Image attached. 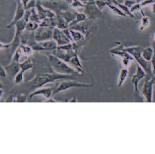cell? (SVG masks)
Instances as JSON below:
<instances>
[{
  "mask_svg": "<svg viewBox=\"0 0 155 154\" xmlns=\"http://www.w3.org/2000/svg\"><path fill=\"white\" fill-rule=\"evenodd\" d=\"M146 73L144 69L138 64L137 66L136 73L132 77L131 82L134 86V91L135 93L139 92V83L146 77Z\"/></svg>",
  "mask_w": 155,
  "mask_h": 154,
  "instance_id": "cell-11",
  "label": "cell"
},
{
  "mask_svg": "<svg viewBox=\"0 0 155 154\" xmlns=\"http://www.w3.org/2000/svg\"><path fill=\"white\" fill-rule=\"evenodd\" d=\"M38 43V42H37ZM41 46L45 49V51L46 50H54L58 47V44L54 40H47L45 41L38 42Z\"/></svg>",
  "mask_w": 155,
  "mask_h": 154,
  "instance_id": "cell-17",
  "label": "cell"
},
{
  "mask_svg": "<svg viewBox=\"0 0 155 154\" xmlns=\"http://www.w3.org/2000/svg\"><path fill=\"white\" fill-rule=\"evenodd\" d=\"M129 9H130V11H131V13H134L137 12V11H141L142 7H141V5H140V3H136L135 4L133 5Z\"/></svg>",
  "mask_w": 155,
  "mask_h": 154,
  "instance_id": "cell-32",
  "label": "cell"
},
{
  "mask_svg": "<svg viewBox=\"0 0 155 154\" xmlns=\"http://www.w3.org/2000/svg\"><path fill=\"white\" fill-rule=\"evenodd\" d=\"M131 61H132L131 59H129L127 58H122V64H123V66H124V68H127V67L130 64V62Z\"/></svg>",
  "mask_w": 155,
  "mask_h": 154,
  "instance_id": "cell-38",
  "label": "cell"
},
{
  "mask_svg": "<svg viewBox=\"0 0 155 154\" xmlns=\"http://www.w3.org/2000/svg\"><path fill=\"white\" fill-rule=\"evenodd\" d=\"M143 48L140 46H135L127 48L125 47V50L132 56L137 62V64L144 69L146 74L150 75L151 73H153L152 65H151L150 62L147 61L142 56Z\"/></svg>",
  "mask_w": 155,
  "mask_h": 154,
  "instance_id": "cell-3",
  "label": "cell"
},
{
  "mask_svg": "<svg viewBox=\"0 0 155 154\" xmlns=\"http://www.w3.org/2000/svg\"><path fill=\"white\" fill-rule=\"evenodd\" d=\"M87 19V17L85 13H77L75 19L68 24V28L75 25V24H76L78 23L84 21H86Z\"/></svg>",
  "mask_w": 155,
  "mask_h": 154,
  "instance_id": "cell-24",
  "label": "cell"
},
{
  "mask_svg": "<svg viewBox=\"0 0 155 154\" xmlns=\"http://www.w3.org/2000/svg\"><path fill=\"white\" fill-rule=\"evenodd\" d=\"M105 1H106V0H105Z\"/></svg>",
  "mask_w": 155,
  "mask_h": 154,
  "instance_id": "cell-51",
  "label": "cell"
},
{
  "mask_svg": "<svg viewBox=\"0 0 155 154\" xmlns=\"http://www.w3.org/2000/svg\"><path fill=\"white\" fill-rule=\"evenodd\" d=\"M70 103H72V102L76 103V102H77V99H76V97H72V99L70 101Z\"/></svg>",
  "mask_w": 155,
  "mask_h": 154,
  "instance_id": "cell-44",
  "label": "cell"
},
{
  "mask_svg": "<svg viewBox=\"0 0 155 154\" xmlns=\"http://www.w3.org/2000/svg\"><path fill=\"white\" fill-rule=\"evenodd\" d=\"M43 8L54 11L56 15L63 11L70 10V5L68 2L64 0H45L41 2Z\"/></svg>",
  "mask_w": 155,
  "mask_h": 154,
  "instance_id": "cell-4",
  "label": "cell"
},
{
  "mask_svg": "<svg viewBox=\"0 0 155 154\" xmlns=\"http://www.w3.org/2000/svg\"><path fill=\"white\" fill-rule=\"evenodd\" d=\"M19 64L20 63L19 62H16L12 60L11 63L9 65L4 66L7 72V75L9 76V78L14 79L17 73L20 71Z\"/></svg>",
  "mask_w": 155,
  "mask_h": 154,
  "instance_id": "cell-14",
  "label": "cell"
},
{
  "mask_svg": "<svg viewBox=\"0 0 155 154\" xmlns=\"http://www.w3.org/2000/svg\"><path fill=\"white\" fill-rule=\"evenodd\" d=\"M54 27H38L34 30V39L36 42H42L47 40H51L53 36V31Z\"/></svg>",
  "mask_w": 155,
  "mask_h": 154,
  "instance_id": "cell-7",
  "label": "cell"
},
{
  "mask_svg": "<svg viewBox=\"0 0 155 154\" xmlns=\"http://www.w3.org/2000/svg\"><path fill=\"white\" fill-rule=\"evenodd\" d=\"M76 13L77 12H74V11H70V10H66V11H61V13L57 14V15H60L61 16H62L63 17V19L66 21V22L69 24L70 23L75 19Z\"/></svg>",
  "mask_w": 155,
  "mask_h": 154,
  "instance_id": "cell-18",
  "label": "cell"
},
{
  "mask_svg": "<svg viewBox=\"0 0 155 154\" xmlns=\"http://www.w3.org/2000/svg\"><path fill=\"white\" fill-rule=\"evenodd\" d=\"M69 63L74 66H75L77 68V69L82 73V69H80V68L82 67V62H81L80 59L78 57V55L76 54L74 56H73L71 59H70Z\"/></svg>",
  "mask_w": 155,
  "mask_h": 154,
  "instance_id": "cell-25",
  "label": "cell"
},
{
  "mask_svg": "<svg viewBox=\"0 0 155 154\" xmlns=\"http://www.w3.org/2000/svg\"><path fill=\"white\" fill-rule=\"evenodd\" d=\"M154 78L152 77L150 79H147L144 82L140 92L143 94L147 103H153V87L154 85Z\"/></svg>",
  "mask_w": 155,
  "mask_h": 154,
  "instance_id": "cell-9",
  "label": "cell"
},
{
  "mask_svg": "<svg viewBox=\"0 0 155 154\" xmlns=\"http://www.w3.org/2000/svg\"><path fill=\"white\" fill-rule=\"evenodd\" d=\"M87 20L78 23L72 27H69V29L79 30L81 33H82L84 35L86 36V34L87 33V32H88V30L91 26V21H92V20H90V19H89V21H87Z\"/></svg>",
  "mask_w": 155,
  "mask_h": 154,
  "instance_id": "cell-16",
  "label": "cell"
},
{
  "mask_svg": "<svg viewBox=\"0 0 155 154\" xmlns=\"http://www.w3.org/2000/svg\"><path fill=\"white\" fill-rule=\"evenodd\" d=\"M153 6H152V11L154 14L155 13V3H153Z\"/></svg>",
  "mask_w": 155,
  "mask_h": 154,
  "instance_id": "cell-45",
  "label": "cell"
},
{
  "mask_svg": "<svg viewBox=\"0 0 155 154\" xmlns=\"http://www.w3.org/2000/svg\"><path fill=\"white\" fill-rule=\"evenodd\" d=\"M52 38L56 42L58 46H62V45L69 44L71 43V42H72L66 35L62 30L56 27H54V29Z\"/></svg>",
  "mask_w": 155,
  "mask_h": 154,
  "instance_id": "cell-10",
  "label": "cell"
},
{
  "mask_svg": "<svg viewBox=\"0 0 155 154\" xmlns=\"http://www.w3.org/2000/svg\"><path fill=\"white\" fill-rule=\"evenodd\" d=\"M149 23H150L149 17H148L145 15L143 16V18L141 19V22H140L139 29L140 30H143L144 29H145L149 25Z\"/></svg>",
  "mask_w": 155,
  "mask_h": 154,
  "instance_id": "cell-28",
  "label": "cell"
},
{
  "mask_svg": "<svg viewBox=\"0 0 155 154\" xmlns=\"http://www.w3.org/2000/svg\"><path fill=\"white\" fill-rule=\"evenodd\" d=\"M64 1H66V2H69V0H64Z\"/></svg>",
  "mask_w": 155,
  "mask_h": 154,
  "instance_id": "cell-48",
  "label": "cell"
},
{
  "mask_svg": "<svg viewBox=\"0 0 155 154\" xmlns=\"http://www.w3.org/2000/svg\"><path fill=\"white\" fill-rule=\"evenodd\" d=\"M153 49H154V54L152 59H151L150 60V63H151V65H152V73L154 75H155V43H154V44H153Z\"/></svg>",
  "mask_w": 155,
  "mask_h": 154,
  "instance_id": "cell-35",
  "label": "cell"
},
{
  "mask_svg": "<svg viewBox=\"0 0 155 154\" xmlns=\"http://www.w3.org/2000/svg\"><path fill=\"white\" fill-rule=\"evenodd\" d=\"M70 5V8H84L85 7V3H84L81 0H72Z\"/></svg>",
  "mask_w": 155,
  "mask_h": 154,
  "instance_id": "cell-29",
  "label": "cell"
},
{
  "mask_svg": "<svg viewBox=\"0 0 155 154\" xmlns=\"http://www.w3.org/2000/svg\"><path fill=\"white\" fill-rule=\"evenodd\" d=\"M153 102H155V85L153 87Z\"/></svg>",
  "mask_w": 155,
  "mask_h": 154,
  "instance_id": "cell-42",
  "label": "cell"
},
{
  "mask_svg": "<svg viewBox=\"0 0 155 154\" xmlns=\"http://www.w3.org/2000/svg\"><path fill=\"white\" fill-rule=\"evenodd\" d=\"M107 6L110 9L112 13L115 14V15L121 16V17H125L127 16L125 13H123L117 5L114 4L113 3H111L110 2H107Z\"/></svg>",
  "mask_w": 155,
  "mask_h": 154,
  "instance_id": "cell-23",
  "label": "cell"
},
{
  "mask_svg": "<svg viewBox=\"0 0 155 154\" xmlns=\"http://www.w3.org/2000/svg\"><path fill=\"white\" fill-rule=\"evenodd\" d=\"M7 76H8V75H7V72L5 67L2 65H0V80L3 78H5Z\"/></svg>",
  "mask_w": 155,
  "mask_h": 154,
  "instance_id": "cell-36",
  "label": "cell"
},
{
  "mask_svg": "<svg viewBox=\"0 0 155 154\" xmlns=\"http://www.w3.org/2000/svg\"><path fill=\"white\" fill-rule=\"evenodd\" d=\"M110 53L113 55L119 56H121L122 58H127L129 59H131L132 60L134 59L132 56L125 50V47H123L121 44L114 48H111V50H110Z\"/></svg>",
  "mask_w": 155,
  "mask_h": 154,
  "instance_id": "cell-15",
  "label": "cell"
},
{
  "mask_svg": "<svg viewBox=\"0 0 155 154\" xmlns=\"http://www.w3.org/2000/svg\"><path fill=\"white\" fill-rule=\"evenodd\" d=\"M21 2H22V3H23V6H24V8L26 6V5L27 4V3L29 2L30 0H21Z\"/></svg>",
  "mask_w": 155,
  "mask_h": 154,
  "instance_id": "cell-41",
  "label": "cell"
},
{
  "mask_svg": "<svg viewBox=\"0 0 155 154\" xmlns=\"http://www.w3.org/2000/svg\"><path fill=\"white\" fill-rule=\"evenodd\" d=\"M76 77L73 75H66L61 74L56 72L53 73H40L36 75L35 78L30 81L28 84L32 89H37L43 87L46 84L49 83H52L58 80L64 79H75Z\"/></svg>",
  "mask_w": 155,
  "mask_h": 154,
  "instance_id": "cell-1",
  "label": "cell"
},
{
  "mask_svg": "<svg viewBox=\"0 0 155 154\" xmlns=\"http://www.w3.org/2000/svg\"><path fill=\"white\" fill-rule=\"evenodd\" d=\"M27 22L21 19V20L18 21L15 24V36H14L13 40L10 44V47H12L13 50H16V48L20 46L21 43V38L23 34V30L25 29Z\"/></svg>",
  "mask_w": 155,
  "mask_h": 154,
  "instance_id": "cell-8",
  "label": "cell"
},
{
  "mask_svg": "<svg viewBox=\"0 0 155 154\" xmlns=\"http://www.w3.org/2000/svg\"><path fill=\"white\" fill-rule=\"evenodd\" d=\"M136 3H137V2L136 1H135V0H125L124 3H123V4L126 5L127 8H129L130 9L133 5H135Z\"/></svg>",
  "mask_w": 155,
  "mask_h": 154,
  "instance_id": "cell-37",
  "label": "cell"
},
{
  "mask_svg": "<svg viewBox=\"0 0 155 154\" xmlns=\"http://www.w3.org/2000/svg\"><path fill=\"white\" fill-rule=\"evenodd\" d=\"M25 11V8L21 1V0H17L15 16H14L12 21L7 26V28H11L13 25H15V24L18 21L21 19L23 17Z\"/></svg>",
  "mask_w": 155,
  "mask_h": 154,
  "instance_id": "cell-12",
  "label": "cell"
},
{
  "mask_svg": "<svg viewBox=\"0 0 155 154\" xmlns=\"http://www.w3.org/2000/svg\"><path fill=\"white\" fill-rule=\"evenodd\" d=\"M23 75L24 72L20 70L14 78V83L16 84H20L21 83H22L23 81Z\"/></svg>",
  "mask_w": 155,
  "mask_h": 154,
  "instance_id": "cell-31",
  "label": "cell"
},
{
  "mask_svg": "<svg viewBox=\"0 0 155 154\" xmlns=\"http://www.w3.org/2000/svg\"><path fill=\"white\" fill-rule=\"evenodd\" d=\"M92 85V84L91 83H80L75 82L74 79H64L59 83V85L56 87V89L52 92V95H56V94L73 88V87L80 88V87H90Z\"/></svg>",
  "mask_w": 155,
  "mask_h": 154,
  "instance_id": "cell-5",
  "label": "cell"
},
{
  "mask_svg": "<svg viewBox=\"0 0 155 154\" xmlns=\"http://www.w3.org/2000/svg\"><path fill=\"white\" fill-rule=\"evenodd\" d=\"M49 63L54 72L66 75H74L75 73H81L76 68H74L68 66L66 62L63 61L54 54H51L48 56Z\"/></svg>",
  "mask_w": 155,
  "mask_h": 154,
  "instance_id": "cell-2",
  "label": "cell"
},
{
  "mask_svg": "<svg viewBox=\"0 0 155 154\" xmlns=\"http://www.w3.org/2000/svg\"><path fill=\"white\" fill-rule=\"evenodd\" d=\"M135 1H136L137 3H139V0H135Z\"/></svg>",
  "mask_w": 155,
  "mask_h": 154,
  "instance_id": "cell-46",
  "label": "cell"
},
{
  "mask_svg": "<svg viewBox=\"0 0 155 154\" xmlns=\"http://www.w3.org/2000/svg\"><path fill=\"white\" fill-rule=\"evenodd\" d=\"M84 13L87 17V19L95 20L102 16V11L97 8L96 4V0H87L85 3Z\"/></svg>",
  "mask_w": 155,
  "mask_h": 154,
  "instance_id": "cell-6",
  "label": "cell"
},
{
  "mask_svg": "<svg viewBox=\"0 0 155 154\" xmlns=\"http://www.w3.org/2000/svg\"><path fill=\"white\" fill-rule=\"evenodd\" d=\"M27 99V97L25 95H21L19 96H16L13 97L12 102H19V103H23Z\"/></svg>",
  "mask_w": 155,
  "mask_h": 154,
  "instance_id": "cell-33",
  "label": "cell"
},
{
  "mask_svg": "<svg viewBox=\"0 0 155 154\" xmlns=\"http://www.w3.org/2000/svg\"><path fill=\"white\" fill-rule=\"evenodd\" d=\"M9 47H10V44L0 43V48H9Z\"/></svg>",
  "mask_w": 155,
  "mask_h": 154,
  "instance_id": "cell-40",
  "label": "cell"
},
{
  "mask_svg": "<svg viewBox=\"0 0 155 154\" xmlns=\"http://www.w3.org/2000/svg\"><path fill=\"white\" fill-rule=\"evenodd\" d=\"M70 29V35H71L73 42L78 43V42L84 41V39H85L86 36L84 35L82 33H81L80 31L77 30L70 29Z\"/></svg>",
  "mask_w": 155,
  "mask_h": 154,
  "instance_id": "cell-19",
  "label": "cell"
},
{
  "mask_svg": "<svg viewBox=\"0 0 155 154\" xmlns=\"http://www.w3.org/2000/svg\"><path fill=\"white\" fill-rule=\"evenodd\" d=\"M154 85H155V78H154Z\"/></svg>",
  "mask_w": 155,
  "mask_h": 154,
  "instance_id": "cell-49",
  "label": "cell"
},
{
  "mask_svg": "<svg viewBox=\"0 0 155 154\" xmlns=\"http://www.w3.org/2000/svg\"><path fill=\"white\" fill-rule=\"evenodd\" d=\"M154 54V49L153 47H148L144 48H143L142 50V56L147 61L150 62Z\"/></svg>",
  "mask_w": 155,
  "mask_h": 154,
  "instance_id": "cell-22",
  "label": "cell"
},
{
  "mask_svg": "<svg viewBox=\"0 0 155 154\" xmlns=\"http://www.w3.org/2000/svg\"><path fill=\"white\" fill-rule=\"evenodd\" d=\"M39 27V24H38V23L36 22H33V21H29L27 22L26 24V27H25V29L27 30H36L37 28Z\"/></svg>",
  "mask_w": 155,
  "mask_h": 154,
  "instance_id": "cell-30",
  "label": "cell"
},
{
  "mask_svg": "<svg viewBox=\"0 0 155 154\" xmlns=\"http://www.w3.org/2000/svg\"><path fill=\"white\" fill-rule=\"evenodd\" d=\"M153 1H154V3H155V0H153Z\"/></svg>",
  "mask_w": 155,
  "mask_h": 154,
  "instance_id": "cell-50",
  "label": "cell"
},
{
  "mask_svg": "<svg viewBox=\"0 0 155 154\" xmlns=\"http://www.w3.org/2000/svg\"><path fill=\"white\" fill-rule=\"evenodd\" d=\"M153 3H154L153 0H144V1L140 2V4L141 5L142 8H143V7H145L147 5L153 4Z\"/></svg>",
  "mask_w": 155,
  "mask_h": 154,
  "instance_id": "cell-39",
  "label": "cell"
},
{
  "mask_svg": "<svg viewBox=\"0 0 155 154\" xmlns=\"http://www.w3.org/2000/svg\"><path fill=\"white\" fill-rule=\"evenodd\" d=\"M30 9H31V15H30V18H29L30 21L39 23L41 19H39V17H38V14L37 13V11H36V10H35V8H31Z\"/></svg>",
  "mask_w": 155,
  "mask_h": 154,
  "instance_id": "cell-27",
  "label": "cell"
},
{
  "mask_svg": "<svg viewBox=\"0 0 155 154\" xmlns=\"http://www.w3.org/2000/svg\"><path fill=\"white\" fill-rule=\"evenodd\" d=\"M129 75V70L127 68H123L121 71L120 73H119V79H118V82H117V86L119 87H121L123 83H125V80L127 78V76Z\"/></svg>",
  "mask_w": 155,
  "mask_h": 154,
  "instance_id": "cell-20",
  "label": "cell"
},
{
  "mask_svg": "<svg viewBox=\"0 0 155 154\" xmlns=\"http://www.w3.org/2000/svg\"><path fill=\"white\" fill-rule=\"evenodd\" d=\"M20 70H21L24 73L27 70H29L33 68V62L31 58H28L25 60L21 62L20 64Z\"/></svg>",
  "mask_w": 155,
  "mask_h": 154,
  "instance_id": "cell-21",
  "label": "cell"
},
{
  "mask_svg": "<svg viewBox=\"0 0 155 154\" xmlns=\"http://www.w3.org/2000/svg\"><path fill=\"white\" fill-rule=\"evenodd\" d=\"M96 4L100 10H103L105 6H107V1L105 0H96Z\"/></svg>",
  "mask_w": 155,
  "mask_h": 154,
  "instance_id": "cell-34",
  "label": "cell"
},
{
  "mask_svg": "<svg viewBox=\"0 0 155 154\" xmlns=\"http://www.w3.org/2000/svg\"><path fill=\"white\" fill-rule=\"evenodd\" d=\"M154 43H155V34H154Z\"/></svg>",
  "mask_w": 155,
  "mask_h": 154,
  "instance_id": "cell-47",
  "label": "cell"
},
{
  "mask_svg": "<svg viewBox=\"0 0 155 154\" xmlns=\"http://www.w3.org/2000/svg\"><path fill=\"white\" fill-rule=\"evenodd\" d=\"M52 90L50 87H47V88H38L35 89L33 91L31 92L29 95V99H31L37 95H43L46 99H50L52 95Z\"/></svg>",
  "mask_w": 155,
  "mask_h": 154,
  "instance_id": "cell-13",
  "label": "cell"
},
{
  "mask_svg": "<svg viewBox=\"0 0 155 154\" xmlns=\"http://www.w3.org/2000/svg\"><path fill=\"white\" fill-rule=\"evenodd\" d=\"M3 94H4V91L2 89V87H0V99L2 98L3 96Z\"/></svg>",
  "mask_w": 155,
  "mask_h": 154,
  "instance_id": "cell-43",
  "label": "cell"
},
{
  "mask_svg": "<svg viewBox=\"0 0 155 154\" xmlns=\"http://www.w3.org/2000/svg\"><path fill=\"white\" fill-rule=\"evenodd\" d=\"M57 18V28L60 29H65L68 28V24L66 22V21L63 19V17L60 15H56Z\"/></svg>",
  "mask_w": 155,
  "mask_h": 154,
  "instance_id": "cell-26",
  "label": "cell"
}]
</instances>
